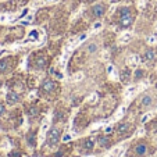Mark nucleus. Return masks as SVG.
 I'll return each mask as SVG.
<instances>
[{"label":"nucleus","instance_id":"f257e3e1","mask_svg":"<svg viewBox=\"0 0 157 157\" xmlns=\"http://www.w3.org/2000/svg\"><path fill=\"white\" fill-rule=\"evenodd\" d=\"M60 135H61V131H60L59 128H52L48 133V145L56 146L57 142L60 140Z\"/></svg>","mask_w":157,"mask_h":157},{"label":"nucleus","instance_id":"f03ea898","mask_svg":"<svg viewBox=\"0 0 157 157\" xmlns=\"http://www.w3.org/2000/svg\"><path fill=\"white\" fill-rule=\"evenodd\" d=\"M132 24V15H131V11L128 7H124L121 11V25L124 28L129 27Z\"/></svg>","mask_w":157,"mask_h":157},{"label":"nucleus","instance_id":"7ed1b4c3","mask_svg":"<svg viewBox=\"0 0 157 157\" xmlns=\"http://www.w3.org/2000/svg\"><path fill=\"white\" fill-rule=\"evenodd\" d=\"M42 89H43L44 92H53L54 89H56V83L50 79H46L43 83H42Z\"/></svg>","mask_w":157,"mask_h":157},{"label":"nucleus","instance_id":"20e7f679","mask_svg":"<svg viewBox=\"0 0 157 157\" xmlns=\"http://www.w3.org/2000/svg\"><path fill=\"white\" fill-rule=\"evenodd\" d=\"M92 11H93V15L95 17H101V15L104 14V11H106V9H104L103 4H95V6L92 7Z\"/></svg>","mask_w":157,"mask_h":157},{"label":"nucleus","instance_id":"39448f33","mask_svg":"<svg viewBox=\"0 0 157 157\" xmlns=\"http://www.w3.org/2000/svg\"><path fill=\"white\" fill-rule=\"evenodd\" d=\"M18 100H20V98H18V95L15 92H9L7 93V103L9 104H15Z\"/></svg>","mask_w":157,"mask_h":157},{"label":"nucleus","instance_id":"423d86ee","mask_svg":"<svg viewBox=\"0 0 157 157\" xmlns=\"http://www.w3.org/2000/svg\"><path fill=\"white\" fill-rule=\"evenodd\" d=\"M135 153H136L138 156H143V154L146 153V145H143V143L138 145L136 147H135Z\"/></svg>","mask_w":157,"mask_h":157},{"label":"nucleus","instance_id":"0eeeda50","mask_svg":"<svg viewBox=\"0 0 157 157\" xmlns=\"http://www.w3.org/2000/svg\"><path fill=\"white\" fill-rule=\"evenodd\" d=\"M154 59H156V52L151 50V49H149V50L145 53V60L151 61V60H154Z\"/></svg>","mask_w":157,"mask_h":157},{"label":"nucleus","instance_id":"6e6552de","mask_svg":"<svg viewBox=\"0 0 157 157\" xmlns=\"http://www.w3.org/2000/svg\"><path fill=\"white\" fill-rule=\"evenodd\" d=\"M39 39V32L36 29H32L29 32V35H28V42H31V40H38Z\"/></svg>","mask_w":157,"mask_h":157},{"label":"nucleus","instance_id":"1a4fd4ad","mask_svg":"<svg viewBox=\"0 0 157 157\" xmlns=\"http://www.w3.org/2000/svg\"><path fill=\"white\" fill-rule=\"evenodd\" d=\"M142 104H143L145 107L150 106V104H151V98H150V96H149V95H145V96H143V98H142Z\"/></svg>","mask_w":157,"mask_h":157},{"label":"nucleus","instance_id":"9d476101","mask_svg":"<svg viewBox=\"0 0 157 157\" xmlns=\"http://www.w3.org/2000/svg\"><path fill=\"white\" fill-rule=\"evenodd\" d=\"M128 129H129V124H120V125H118V132L121 133V135H122L124 132H127Z\"/></svg>","mask_w":157,"mask_h":157},{"label":"nucleus","instance_id":"9b49d317","mask_svg":"<svg viewBox=\"0 0 157 157\" xmlns=\"http://www.w3.org/2000/svg\"><path fill=\"white\" fill-rule=\"evenodd\" d=\"M83 146H85V149H88V150H92L93 146H95V143H93L92 139H86L85 143H83Z\"/></svg>","mask_w":157,"mask_h":157},{"label":"nucleus","instance_id":"f8f14e48","mask_svg":"<svg viewBox=\"0 0 157 157\" xmlns=\"http://www.w3.org/2000/svg\"><path fill=\"white\" fill-rule=\"evenodd\" d=\"M44 63H46V59H44V57H39V59L36 60V67H38V68H42L44 65Z\"/></svg>","mask_w":157,"mask_h":157},{"label":"nucleus","instance_id":"ddd939ff","mask_svg":"<svg viewBox=\"0 0 157 157\" xmlns=\"http://www.w3.org/2000/svg\"><path fill=\"white\" fill-rule=\"evenodd\" d=\"M7 68V61L3 60V61H0V71H6Z\"/></svg>","mask_w":157,"mask_h":157},{"label":"nucleus","instance_id":"4468645a","mask_svg":"<svg viewBox=\"0 0 157 157\" xmlns=\"http://www.w3.org/2000/svg\"><path fill=\"white\" fill-rule=\"evenodd\" d=\"M28 142H29V145H35V135L29 133V136H28Z\"/></svg>","mask_w":157,"mask_h":157},{"label":"nucleus","instance_id":"2eb2a0df","mask_svg":"<svg viewBox=\"0 0 157 157\" xmlns=\"http://www.w3.org/2000/svg\"><path fill=\"white\" fill-rule=\"evenodd\" d=\"M99 142H100V145H104V146H106L107 142H109V139H107L106 136H101V138H99Z\"/></svg>","mask_w":157,"mask_h":157},{"label":"nucleus","instance_id":"dca6fc26","mask_svg":"<svg viewBox=\"0 0 157 157\" xmlns=\"http://www.w3.org/2000/svg\"><path fill=\"white\" fill-rule=\"evenodd\" d=\"M96 49H98V48H96V44H90V46L88 48V52H89V53H95Z\"/></svg>","mask_w":157,"mask_h":157},{"label":"nucleus","instance_id":"f3484780","mask_svg":"<svg viewBox=\"0 0 157 157\" xmlns=\"http://www.w3.org/2000/svg\"><path fill=\"white\" fill-rule=\"evenodd\" d=\"M129 39H131V35H129V33H125V35L121 38V40H122V42H128Z\"/></svg>","mask_w":157,"mask_h":157},{"label":"nucleus","instance_id":"a211bd4d","mask_svg":"<svg viewBox=\"0 0 157 157\" xmlns=\"http://www.w3.org/2000/svg\"><path fill=\"white\" fill-rule=\"evenodd\" d=\"M107 71H109L110 75L114 74V67H113V65H109V67H107Z\"/></svg>","mask_w":157,"mask_h":157},{"label":"nucleus","instance_id":"6ab92c4d","mask_svg":"<svg viewBox=\"0 0 157 157\" xmlns=\"http://www.w3.org/2000/svg\"><path fill=\"white\" fill-rule=\"evenodd\" d=\"M142 75H143V71H142V70H138V71L135 72V77H136V78H140Z\"/></svg>","mask_w":157,"mask_h":157},{"label":"nucleus","instance_id":"aec40b11","mask_svg":"<svg viewBox=\"0 0 157 157\" xmlns=\"http://www.w3.org/2000/svg\"><path fill=\"white\" fill-rule=\"evenodd\" d=\"M29 114H31V116H36V114H38V110H36V109H32V110L29 111Z\"/></svg>","mask_w":157,"mask_h":157},{"label":"nucleus","instance_id":"412c9836","mask_svg":"<svg viewBox=\"0 0 157 157\" xmlns=\"http://www.w3.org/2000/svg\"><path fill=\"white\" fill-rule=\"evenodd\" d=\"M99 28H101V24H100V22H96V24H95V27H93V29H99Z\"/></svg>","mask_w":157,"mask_h":157},{"label":"nucleus","instance_id":"4be33fe9","mask_svg":"<svg viewBox=\"0 0 157 157\" xmlns=\"http://www.w3.org/2000/svg\"><path fill=\"white\" fill-rule=\"evenodd\" d=\"M156 40H157V36H156V35H154V36H151V38L149 39V42H151V43H153V42H156Z\"/></svg>","mask_w":157,"mask_h":157},{"label":"nucleus","instance_id":"5701e85b","mask_svg":"<svg viewBox=\"0 0 157 157\" xmlns=\"http://www.w3.org/2000/svg\"><path fill=\"white\" fill-rule=\"evenodd\" d=\"M111 131H113V128H111V127H107L106 128V133H107V135H109V133H111Z\"/></svg>","mask_w":157,"mask_h":157},{"label":"nucleus","instance_id":"b1692460","mask_svg":"<svg viewBox=\"0 0 157 157\" xmlns=\"http://www.w3.org/2000/svg\"><path fill=\"white\" fill-rule=\"evenodd\" d=\"M63 139H64L65 142H67V140H70V139H71V136H70V135H64V138H63Z\"/></svg>","mask_w":157,"mask_h":157},{"label":"nucleus","instance_id":"393cba45","mask_svg":"<svg viewBox=\"0 0 157 157\" xmlns=\"http://www.w3.org/2000/svg\"><path fill=\"white\" fill-rule=\"evenodd\" d=\"M128 74H129L128 71H125V72H124V81H128Z\"/></svg>","mask_w":157,"mask_h":157},{"label":"nucleus","instance_id":"a878e982","mask_svg":"<svg viewBox=\"0 0 157 157\" xmlns=\"http://www.w3.org/2000/svg\"><path fill=\"white\" fill-rule=\"evenodd\" d=\"M4 113V106L3 104H0V114H3Z\"/></svg>","mask_w":157,"mask_h":157},{"label":"nucleus","instance_id":"bb28decb","mask_svg":"<svg viewBox=\"0 0 157 157\" xmlns=\"http://www.w3.org/2000/svg\"><path fill=\"white\" fill-rule=\"evenodd\" d=\"M57 0H44V3H56Z\"/></svg>","mask_w":157,"mask_h":157},{"label":"nucleus","instance_id":"cd10ccee","mask_svg":"<svg viewBox=\"0 0 157 157\" xmlns=\"http://www.w3.org/2000/svg\"><path fill=\"white\" fill-rule=\"evenodd\" d=\"M139 2H140V4H142V3H143V2H146V0H139Z\"/></svg>","mask_w":157,"mask_h":157}]
</instances>
